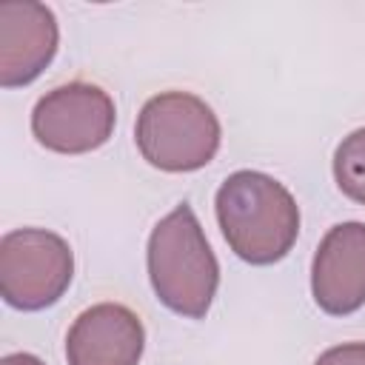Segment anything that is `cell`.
<instances>
[{"instance_id": "6da1fadb", "label": "cell", "mask_w": 365, "mask_h": 365, "mask_svg": "<svg viewBox=\"0 0 365 365\" xmlns=\"http://www.w3.org/2000/svg\"><path fill=\"white\" fill-rule=\"evenodd\" d=\"M214 208L228 248L251 265H274L297 242L299 205L271 174L251 168L228 174Z\"/></svg>"}, {"instance_id": "7a4b0ae2", "label": "cell", "mask_w": 365, "mask_h": 365, "mask_svg": "<svg viewBox=\"0 0 365 365\" xmlns=\"http://www.w3.org/2000/svg\"><path fill=\"white\" fill-rule=\"evenodd\" d=\"M148 279L157 299L188 319H202L220 285V262L188 202L165 214L148 237Z\"/></svg>"}, {"instance_id": "3957f363", "label": "cell", "mask_w": 365, "mask_h": 365, "mask_svg": "<svg viewBox=\"0 0 365 365\" xmlns=\"http://www.w3.org/2000/svg\"><path fill=\"white\" fill-rule=\"evenodd\" d=\"M134 140L145 163L160 171H197L220 151L222 128L214 108L191 91H163L137 114Z\"/></svg>"}, {"instance_id": "277c9868", "label": "cell", "mask_w": 365, "mask_h": 365, "mask_svg": "<svg viewBox=\"0 0 365 365\" xmlns=\"http://www.w3.org/2000/svg\"><path fill=\"white\" fill-rule=\"evenodd\" d=\"M71 245L46 228H14L0 240V294L17 311H43L71 285Z\"/></svg>"}, {"instance_id": "5b68a950", "label": "cell", "mask_w": 365, "mask_h": 365, "mask_svg": "<svg viewBox=\"0 0 365 365\" xmlns=\"http://www.w3.org/2000/svg\"><path fill=\"white\" fill-rule=\"evenodd\" d=\"M117 108L108 91L94 83L74 80L46 91L31 111L34 140L57 154H86L108 143Z\"/></svg>"}, {"instance_id": "8992f818", "label": "cell", "mask_w": 365, "mask_h": 365, "mask_svg": "<svg viewBox=\"0 0 365 365\" xmlns=\"http://www.w3.org/2000/svg\"><path fill=\"white\" fill-rule=\"evenodd\" d=\"M60 43L57 17L34 0L0 3V86H29L54 60Z\"/></svg>"}, {"instance_id": "52a82bcc", "label": "cell", "mask_w": 365, "mask_h": 365, "mask_svg": "<svg viewBox=\"0 0 365 365\" xmlns=\"http://www.w3.org/2000/svg\"><path fill=\"white\" fill-rule=\"evenodd\" d=\"M311 291L331 317L365 305V222H339L322 237L311 265Z\"/></svg>"}, {"instance_id": "ba28073f", "label": "cell", "mask_w": 365, "mask_h": 365, "mask_svg": "<svg viewBox=\"0 0 365 365\" xmlns=\"http://www.w3.org/2000/svg\"><path fill=\"white\" fill-rule=\"evenodd\" d=\"M145 348L140 317L120 302L86 308L66 334L68 365H137Z\"/></svg>"}, {"instance_id": "9c48e42d", "label": "cell", "mask_w": 365, "mask_h": 365, "mask_svg": "<svg viewBox=\"0 0 365 365\" xmlns=\"http://www.w3.org/2000/svg\"><path fill=\"white\" fill-rule=\"evenodd\" d=\"M334 177L339 191L365 205V128L351 131L334 151Z\"/></svg>"}, {"instance_id": "30bf717a", "label": "cell", "mask_w": 365, "mask_h": 365, "mask_svg": "<svg viewBox=\"0 0 365 365\" xmlns=\"http://www.w3.org/2000/svg\"><path fill=\"white\" fill-rule=\"evenodd\" d=\"M314 365H365V342H342L319 354Z\"/></svg>"}, {"instance_id": "8fae6325", "label": "cell", "mask_w": 365, "mask_h": 365, "mask_svg": "<svg viewBox=\"0 0 365 365\" xmlns=\"http://www.w3.org/2000/svg\"><path fill=\"white\" fill-rule=\"evenodd\" d=\"M0 365H46L43 359H37L34 354H6L3 359H0Z\"/></svg>"}]
</instances>
